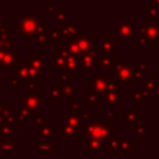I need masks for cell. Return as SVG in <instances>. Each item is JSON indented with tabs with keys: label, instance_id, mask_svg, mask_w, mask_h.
<instances>
[{
	"label": "cell",
	"instance_id": "cell-1",
	"mask_svg": "<svg viewBox=\"0 0 159 159\" xmlns=\"http://www.w3.org/2000/svg\"><path fill=\"white\" fill-rule=\"evenodd\" d=\"M144 87L147 89H149V91H155L159 87V81H155V77L150 76V82H145Z\"/></svg>",
	"mask_w": 159,
	"mask_h": 159
},
{
	"label": "cell",
	"instance_id": "cell-2",
	"mask_svg": "<svg viewBox=\"0 0 159 159\" xmlns=\"http://www.w3.org/2000/svg\"><path fill=\"white\" fill-rule=\"evenodd\" d=\"M139 89H140V93H142L144 97H149V96H150V91H149V89H147L145 87H143V86H142V87H139Z\"/></svg>",
	"mask_w": 159,
	"mask_h": 159
},
{
	"label": "cell",
	"instance_id": "cell-3",
	"mask_svg": "<svg viewBox=\"0 0 159 159\" xmlns=\"http://www.w3.org/2000/svg\"><path fill=\"white\" fill-rule=\"evenodd\" d=\"M145 130H148V127H145V128H138V130H137L134 134H135V135H142Z\"/></svg>",
	"mask_w": 159,
	"mask_h": 159
},
{
	"label": "cell",
	"instance_id": "cell-4",
	"mask_svg": "<svg viewBox=\"0 0 159 159\" xmlns=\"http://www.w3.org/2000/svg\"><path fill=\"white\" fill-rule=\"evenodd\" d=\"M155 94H157V97H159V87L155 89Z\"/></svg>",
	"mask_w": 159,
	"mask_h": 159
}]
</instances>
